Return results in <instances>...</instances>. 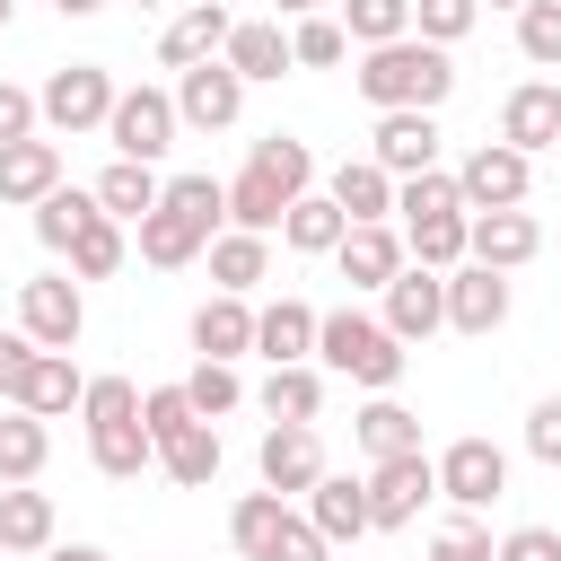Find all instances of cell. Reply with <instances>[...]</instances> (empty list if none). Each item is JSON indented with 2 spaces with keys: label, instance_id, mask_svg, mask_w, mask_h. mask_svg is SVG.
Listing matches in <instances>:
<instances>
[{
  "label": "cell",
  "instance_id": "cell-1",
  "mask_svg": "<svg viewBox=\"0 0 561 561\" xmlns=\"http://www.w3.org/2000/svg\"><path fill=\"white\" fill-rule=\"evenodd\" d=\"M351 88H359L377 114H394V105L438 114V105L456 96V61H447V44H430V35H394V44H368V53H359Z\"/></svg>",
  "mask_w": 561,
  "mask_h": 561
},
{
  "label": "cell",
  "instance_id": "cell-2",
  "mask_svg": "<svg viewBox=\"0 0 561 561\" xmlns=\"http://www.w3.org/2000/svg\"><path fill=\"white\" fill-rule=\"evenodd\" d=\"M79 421H88V465H96L105 482H140V473L158 465V438H149V421H140V386H131V377H88Z\"/></svg>",
  "mask_w": 561,
  "mask_h": 561
},
{
  "label": "cell",
  "instance_id": "cell-3",
  "mask_svg": "<svg viewBox=\"0 0 561 561\" xmlns=\"http://www.w3.org/2000/svg\"><path fill=\"white\" fill-rule=\"evenodd\" d=\"M316 359H324L333 377L368 386V394H394V386H403V368H412V342H394V324H386V316L333 307V316L316 324Z\"/></svg>",
  "mask_w": 561,
  "mask_h": 561
},
{
  "label": "cell",
  "instance_id": "cell-4",
  "mask_svg": "<svg viewBox=\"0 0 561 561\" xmlns=\"http://www.w3.org/2000/svg\"><path fill=\"white\" fill-rule=\"evenodd\" d=\"M114 70L105 61H61L44 88H35V105H44V131H61V140H79V131H105V114H114Z\"/></svg>",
  "mask_w": 561,
  "mask_h": 561
},
{
  "label": "cell",
  "instance_id": "cell-5",
  "mask_svg": "<svg viewBox=\"0 0 561 561\" xmlns=\"http://www.w3.org/2000/svg\"><path fill=\"white\" fill-rule=\"evenodd\" d=\"M175 131H184L175 88H123V96H114V114H105L114 158H140V167H158V158L175 149Z\"/></svg>",
  "mask_w": 561,
  "mask_h": 561
},
{
  "label": "cell",
  "instance_id": "cell-6",
  "mask_svg": "<svg viewBox=\"0 0 561 561\" xmlns=\"http://www.w3.org/2000/svg\"><path fill=\"white\" fill-rule=\"evenodd\" d=\"M18 333H35L44 351H79V333H88L79 272H35V280H18Z\"/></svg>",
  "mask_w": 561,
  "mask_h": 561
},
{
  "label": "cell",
  "instance_id": "cell-7",
  "mask_svg": "<svg viewBox=\"0 0 561 561\" xmlns=\"http://www.w3.org/2000/svg\"><path fill=\"white\" fill-rule=\"evenodd\" d=\"M421 500H438V456H430V447L368 465V526H377V535L412 526V517H421Z\"/></svg>",
  "mask_w": 561,
  "mask_h": 561
},
{
  "label": "cell",
  "instance_id": "cell-8",
  "mask_svg": "<svg viewBox=\"0 0 561 561\" xmlns=\"http://www.w3.org/2000/svg\"><path fill=\"white\" fill-rule=\"evenodd\" d=\"M456 184H465V210H517L526 184H535V158L508 149V140H473V158L456 167Z\"/></svg>",
  "mask_w": 561,
  "mask_h": 561
},
{
  "label": "cell",
  "instance_id": "cell-9",
  "mask_svg": "<svg viewBox=\"0 0 561 561\" xmlns=\"http://www.w3.org/2000/svg\"><path fill=\"white\" fill-rule=\"evenodd\" d=\"M254 473H263V491L307 500V491H316V473H324L316 421H272V430H263V447H254Z\"/></svg>",
  "mask_w": 561,
  "mask_h": 561
},
{
  "label": "cell",
  "instance_id": "cell-10",
  "mask_svg": "<svg viewBox=\"0 0 561 561\" xmlns=\"http://www.w3.org/2000/svg\"><path fill=\"white\" fill-rule=\"evenodd\" d=\"M175 114H184L193 131H228V123L245 114V79L228 70V53H210V61L175 70Z\"/></svg>",
  "mask_w": 561,
  "mask_h": 561
},
{
  "label": "cell",
  "instance_id": "cell-11",
  "mask_svg": "<svg viewBox=\"0 0 561 561\" xmlns=\"http://www.w3.org/2000/svg\"><path fill=\"white\" fill-rule=\"evenodd\" d=\"M368 158L403 184V175H430L438 167V114H421V105H394V114H377V131H368Z\"/></svg>",
  "mask_w": 561,
  "mask_h": 561
},
{
  "label": "cell",
  "instance_id": "cell-12",
  "mask_svg": "<svg viewBox=\"0 0 561 561\" xmlns=\"http://www.w3.org/2000/svg\"><path fill=\"white\" fill-rule=\"evenodd\" d=\"M386 324H394V342H430L438 324H447V272H430V263H403L386 289Z\"/></svg>",
  "mask_w": 561,
  "mask_h": 561
},
{
  "label": "cell",
  "instance_id": "cell-13",
  "mask_svg": "<svg viewBox=\"0 0 561 561\" xmlns=\"http://www.w3.org/2000/svg\"><path fill=\"white\" fill-rule=\"evenodd\" d=\"M508 491V456L491 447V438H456V447H438V500H456V508H491Z\"/></svg>",
  "mask_w": 561,
  "mask_h": 561
},
{
  "label": "cell",
  "instance_id": "cell-14",
  "mask_svg": "<svg viewBox=\"0 0 561 561\" xmlns=\"http://www.w3.org/2000/svg\"><path fill=\"white\" fill-rule=\"evenodd\" d=\"M447 324H456V333H473V342H482V333H500V324H508V272H491V263H473V254H465V263L447 272Z\"/></svg>",
  "mask_w": 561,
  "mask_h": 561
},
{
  "label": "cell",
  "instance_id": "cell-15",
  "mask_svg": "<svg viewBox=\"0 0 561 561\" xmlns=\"http://www.w3.org/2000/svg\"><path fill=\"white\" fill-rule=\"evenodd\" d=\"M465 254H473V263H491V272H517V263H535V254H543V228H535V210H526V202H517V210H473Z\"/></svg>",
  "mask_w": 561,
  "mask_h": 561
},
{
  "label": "cell",
  "instance_id": "cell-16",
  "mask_svg": "<svg viewBox=\"0 0 561 561\" xmlns=\"http://www.w3.org/2000/svg\"><path fill=\"white\" fill-rule=\"evenodd\" d=\"M333 263H342V280H351V289H386V280L412 263V245H403V228H394V219H359V228L333 245Z\"/></svg>",
  "mask_w": 561,
  "mask_h": 561
},
{
  "label": "cell",
  "instance_id": "cell-17",
  "mask_svg": "<svg viewBox=\"0 0 561 561\" xmlns=\"http://www.w3.org/2000/svg\"><path fill=\"white\" fill-rule=\"evenodd\" d=\"M500 140H508V149H526V158L561 149V88H552V79L508 88V96H500Z\"/></svg>",
  "mask_w": 561,
  "mask_h": 561
},
{
  "label": "cell",
  "instance_id": "cell-18",
  "mask_svg": "<svg viewBox=\"0 0 561 561\" xmlns=\"http://www.w3.org/2000/svg\"><path fill=\"white\" fill-rule=\"evenodd\" d=\"M307 517H316V535L324 543H359V535H377L368 526V473H316V491H307Z\"/></svg>",
  "mask_w": 561,
  "mask_h": 561
},
{
  "label": "cell",
  "instance_id": "cell-19",
  "mask_svg": "<svg viewBox=\"0 0 561 561\" xmlns=\"http://www.w3.org/2000/svg\"><path fill=\"white\" fill-rule=\"evenodd\" d=\"M228 35H237V18H228V0H193L167 35H158V61L167 70H193V61H210V53H228Z\"/></svg>",
  "mask_w": 561,
  "mask_h": 561
},
{
  "label": "cell",
  "instance_id": "cell-20",
  "mask_svg": "<svg viewBox=\"0 0 561 561\" xmlns=\"http://www.w3.org/2000/svg\"><path fill=\"white\" fill-rule=\"evenodd\" d=\"M210 237H219V228H202L193 210L158 202V210L140 219V263H158V272H184V263H202V254H210Z\"/></svg>",
  "mask_w": 561,
  "mask_h": 561
},
{
  "label": "cell",
  "instance_id": "cell-21",
  "mask_svg": "<svg viewBox=\"0 0 561 561\" xmlns=\"http://www.w3.org/2000/svg\"><path fill=\"white\" fill-rule=\"evenodd\" d=\"M53 184H61V149H53L44 131H35V140H9V149H0V202H9V210H35V202H44Z\"/></svg>",
  "mask_w": 561,
  "mask_h": 561
},
{
  "label": "cell",
  "instance_id": "cell-22",
  "mask_svg": "<svg viewBox=\"0 0 561 561\" xmlns=\"http://www.w3.org/2000/svg\"><path fill=\"white\" fill-rule=\"evenodd\" d=\"M228 70H237L245 88H263V79H289L298 61H289V35H280V18H237V35H228Z\"/></svg>",
  "mask_w": 561,
  "mask_h": 561
},
{
  "label": "cell",
  "instance_id": "cell-23",
  "mask_svg": "<svg viewBox=\"0 0 561 561\" xmlns=\"http://www.w3.org/2000/svg\"><path fill=\"white\" fill-rule=\"evenodd\" d=\"M193 351H202V359H245V351H254V307H245L237 289L202 298V307H193Z\"/></svg>",
  "mask_w": 561,
  "mask_h": 561
},
{
  "label": "cell",
  "instance_id": "cell-24",
  "mask_svg": "<svg viewBox=\"0 0 561 561\" xmlns=\"http://www.w3.org/2000/svg\"><path fill=\"white\" fill-rule=\"evenodd\" d=\"M316 307L307 298H272V307H254V351L280 368V359H316Z\"/></svg>",
  "mask_w": 561,
  "mask_h": 561
},
{
  "label": "cell",
  "instance_id": "cell-25",
  "mask_svg": "<svg viewBox=\"0 0 561 561\" xmlns=\"http://www.w3.org/2000/svg\"><path fill=\"white\" fill-rule=\"evenodd\" d=\"M289 184L280 175H263V167H245V175H228V228H254V237H280V219H289Z\"/></svg>",
  "mask_w": 561,
  "mask_h": 561
},
{
  "label": "cell",
  "instance_id": "cell-26",
  "mask_svg": "<svg viewBox=\"0 0 561 561\" xmlns=\"http://www.w3.org/2000/svg\"><path fill=\"white\" fill-rule=\"evenodd\" d=\"M0 552H53V491L0 482Z\"/></svg>",
  "mask_w": 561,
  "mask_h": 561
},
{
  "label": "cell",
  "instance_id": "cell-27",
  "mask_svg": "<svg viewBox=\"0 0 561 561\" xmlns=\"http://www.w3.org/2000/svg\"><path fill=\"white\" fill-rule=\"evenodd\" d=\"M96 202H105V219H123V228H140L158 202H167V184H158V167H140V158H114L105 175H96Z\"/></svg>",
  "mask_w": 561,
  "mask_h": 561
},
{
  "label": "cell",
  "instance_id": "cell-28",
  "mask_svg": "<svg viewBox=\"0 0 561 561\" xmlns=\"http://www.w3.org/2000/svg\"><path fill=\"white\" fill-rule=\"evenodd\" d=\"M342 237H351V210H342L333 193H298L289 219H280V245H289V254H333Z\"/></svg>",
  "mask_w": 561,
  "mask_h": 561
},
{
  "label": "cell",
  "instance_id": "cell-29",
  "mask_svg": "<svg viewBox=\"0 0 561 561\" xmlns=\"http://www.w3.org/2000/svg\"><path fill=\"white\" fill-rule=\"evenodd\" d=\"M254 403H263L272 421H316V412H324V368H316V359H280V368L254 386Z\"/></svg>",
  "mask_w": 561,
  "mask_h": 561
},
{
  "label": "cell",
  "instance_id": "cell-30",
  "mask_svg": "<svg viewBox=\"0 0 561 561\" xmlns=\"http://www.w3.org/2000/svg\"><path fill=\"white\" fill-rule=\"evenodd\" d=\"M351 438H359V456H368V465H386V456H412V447H421V412H403L394 394H377V403H359Z\"/></svg>",
  "mask_w": 561,
  "mask_h": 561
},
{
  "label": "cell",
  "instance_id": "cell-31",
  "mask_svg": "<svg viewBox=\"0 0 561 561\" xmlns=\"http://www.w3.org/2000/svg\"><path fill=\"white\" fill-rule=\"evenodd\" d=\"M324 193H333V202L351 210V228H359V219H394V175H386L377 158H342Z\"/></svg>",
  "mask_w": 561,
  "mask_h": 561
},
{
  "label": "cell",
  "instance_id": "cell-32",
  "mask_svg": "<svg viewBox=\"0 0 561 561\" xmlns=\"http://www.w3.org/2000/svg\"><path fill=\"white\" fill-rule=\"evenodd\" d=\"M210 280L219 289H254V280H272V237H254V228H219L210 237Z\"/></svg>",
  "mask_w": 561,
  "mask_h": 561
},
{
  "label": "cell",
  "instance_id": "cell-33",
  "mask_svg": "<svg viewBox=\"0 0 561 561\" xmlns=\"http://www.w3.org/2000/svg\"><path fill=\"white\" fill-rule=\"evenodd\" d=\"M44 456H53V430H44V412L9 403V412H0V482H35V473H44Z\"/></svg>",
  "mask_w": 561,
  "mask_h": 561
},
{
  "label": "cell",
  "instance_id": "cell-34",
  "mask_svg": "<svg viewBox=\"0 0 561 561\" xmlns=\"http://www.w3.org/2000/svg\"><path fill=\"white\" fill-rule=\"evenodd\" d=\"M96 210H105V202H96V184H88V193H79V184H53V193L35 202V245L70 254V237H79V228H88Z\"/></svg>",
  "mask_w": 561,
  "mask_h": 561
},
{
  "label": "cell",
  "instance_id": "cell-35",
  "mask_svg": "<svg viewBox=\"0 0 561 561\" xmlns=\"http://www.w3.org/2000/svg\"><path fill=\"white\" fill-rule=\"evenodd\" d=\"M465 228H473V210H430V219H403V245H412V263L456 272L465 263Z\"/></svg>",
  "mask_w": 561,
  "mask_h": 561
},
{
  "label": "cell",
  "instance_id": "cell-36",
  "mask_svg": "<svg viewBox=\"0 0 561 561\" xmlns=\"http://www.w3.org/2000/svg\"><path fill=\"white\" fill-rule=\"evenodd\" d=\"M158 465H167V482H184V491H210V482H219V430H210V421L175 430V438L158 447Z\"/></svg>",
  "mask_w": 561,
  "mask_h": 561
},
{
  "label": "cell",
  "instance_id": "cell-37",
  "mask_svg": "<svg viewBox=\"0 0 561 561\" xmlns=\"http://www.w3.org/2000/svg\"><path fill=\"white\" fill-rule=\"evenodd\" d=\"M280 526H289V500H280V491H245V500L228 508V543H237L245 561H263V552L280 543Z\"/></svg>",
  "mask_w": 561,
  "mask_h": 561
},
{
  "label": "cell",
  "instance_id": "cell-38",
  "mask_svg": "<svg viewBox=\"0 0 561 561\" xmlns=\"http://www.w3.org/2000/svg\"><path fill=\"white\" fill-rule=\"evenodd\" d=\"M79 394H88V377L70 368V351H44L18 403H26V412H44V421H61V412H79Z\"/></svg>",
  "mask_w": 561,
  "mask_h": 561
},
{
  "label": "cell",
  "instance_id": "cell-39",
  "mask_svg": "<svg viewBox=\"0 0 561 561\" xmlns=\"http://www.w3.org/2000/svg\"><path fill=\"white\" fill-rule=\"evenodd\" d=\"M123 254H131V237H123V219H105V210L70 237V272H79V280H114Z\"/></svg>",
  "mask_w": 561,
  "mask_h": 561
},
{
  "label": "cell",
  "instance_id": "cell-40",
  "mask_svg": "<svg viewBox=\"0 0 561 561\" xmlns=\"http://www.w3.org/2000/svg\"><path fill=\"white\" fill-rule=\"evenodd\" d=\"M342 18V35L368 53V44H394V35H412V0H342L333 9Z\"/></svg>",
  "mask_w": 561,
  "mask_h": 561
},
{
  "label": "cell",
  "instance_id": "cell-41",
  "mask_svg": "<svg viewBox=\"0 0 561 561\" xmlns=\"http://www.w3.org/2000/svg\"><path fill=\"white\" fill-rule=\"evenodd\" d=\"M289 61L298 70H333V61H351V35H342V18H289Z\"/></svg>",
  "mask_w": 561,
  "mask_h": 561
},
{
  "label": "cell",
  "instance_id": "cell-42",
  "mask_svg": "<svg viewBox=\"0 0 561 561\" xmlns=\"http://www.w3.org/2000/svg\"><path fill=\"white\" fill-rule=\"evenodd\" d=\"M245 167H263V175H280V184H289V193H316V149H307V140H298V131H263V140H254V158H245Z\"/></svg>",
  "mask_w": 561,
  "mask_h": 561
},
{
  "label": "cell",
  "instance_id": "cell-43",
  "mask_svg": "<svg viewBox=\"0 0 561 561\" xmlns=\"http://www.w3.org/2000/svg\"><path fill=\"white\" fill-rule=\"evenodd\" d=\"M430 210H465V184H456L447 167H430V175H403V184H394V219H430Z\"/></svg>",
  "mask_w": 561,
  "mask_h": 561
},
{
  "label": "cell",
  "instance_id": "cell-44",
  "mask_svg": "<svg viewBox=\"0 0 561 561\" xmlns=\"http://www.w3.org/2000/svg\"><path fill=\"white\" fill-rule=\"evenodd\" d=\"M184 394H193V412H202V421H219V412H237V403H245V377H237V359H202V368L184 377Z\"/></svg>",
  "mask_w": 561,
  "mask_h": 561
},
{
  "label": "cell",
  "instance_id": "cell-45",
  "mask_svg": "<svg viewBox=\"0 0 561 561\" xmlns=\"http://www.w3.org/2000/svg\"><path fill=\"white\" fill-rule=\"evenodd\" d=\"M517 53L535 70H561V0H526L517 9Z\"/></svg>",
  "mask_w": 561,
  "mask_h": 561
},
{
  "label": "cell",
  "instance_id": "cell-46",
  "mask_svg": "<svg viewBox=\"0 0 561 561\" xmlns=\"http://www.w3.org/2000/svg\"><path fill=\"white\" fill-rule=\"evenodd\" d=\"M430 561H500V543L482 535V517H473V508H456V517L430 535Z\"/></svg>",
  "mask_w": 561,
  "mask_h": 561
},
{
  "label": "cell",
  "instance_id": "cell-47",
  "mask_svg": "<svg viewBox=\"0 0 561 561\" xmlns=\"http://www.w3.org/2000/svg\"><path fill=\"white\" fill-rule=\"evenodd\" d=\"M473 18H482V0H412V35H430V44H465Z\"/></svg>",
  "mask_w": 561,
  "mask_h": 561
},
{
  "label": "cell",
  "instance_id": "cell-48",
  "mask_svg": "<svg viewBox=\"0 0 561 561\" xmlns=\"http://www.w3.org/2000/svg\"><path fill=\"white\" fill-rule=\"evenodd\" d=\"M167 202L193 210L202 228H228V184H219V175H167Z\"/></svg>",
  "mask_w": 561,
  "mask_h": 561
},
{
  "label": "cell",
  "instance_id": "cell-49",
  "mask_svg": "<svg viewBox=\"0 0 561 561\" xmlns=\"http://www.w3.org/2000/svg\"><path fill=\"white\" fill-rule=\"evenodd\" d=\"M140 421H149V438L167 447V438H175V430H193L202 412H193V394H184V386H149V394H140Z\"/></svg>",
  "mask_w": 561,
  "mask_h": 561
},
{
  "label": "cell",
  "instance_id": "cell-50",
  "mask_svg": "<svg viewBox=\"0 0 561 561\" xmlns=\"http://www.w3.org/2000/svg\"><path fill=\"white\" fill-rule=\"evenodd\" d=\"M35 359H44V342H35V333H0V403H18V394H26Z\"/></svg>",
  "mask_w": 561,
  "mask_h": 561
},
{
  "label": "cell",
  "instance_id": "cell-51",
  "mask_svg": "<svg viewBox=\"0 0 561 561\" xmlns=\"http://www.w3.org/2000/svg\"><path fill=\"white\" fill-rule=\"evenodd\" d=\"M35 131H44V105H35V88L0 79V149H9V140H35Z\"/></svg>",
  "mask_w": 561,
  "mask_h": 561
},
{
  "label": "cell",
  "instance_id": "cell-52",
  "mask_svg": "<svg viewBox=\"0 0 561 561\" xmlns=\"http://www.w3.org/2000/svg\"><path fill=\"white\" fill-rule=\"evenodd\" d=\"M263 561H333V543L316 535V517H298V508H289V526H280V543H272Z\"/></svg>",
  "mask_w": 561,
  "mask_h": 561
},
{
  "label": "cell",
  "instance_id": "cell-53",
  "mask_svg": "<svg viewBox=\"0 0 561 561\" xmlns=\"http://www.w3.org/2000/svg\"><path fill=\"white\" fill-rule=\"evenodd\" d=\"M526 456H535V465H561V394H543V403L526 412Z\"/></svg>",
  "mask_w": 561,
  "mask_h": 561
},
{
  "label": "cell",
  "instance_id": "cell-54",
  "mask_svg": "<svg viewBox=\"0 0 561 561\" xmlns=\"http://www.w3.org/2000/svg\"><path fill=\"white\" fill-rule=\"evenodd\" d=\"M500 561H561V535L552 526H508L500 535Z\"/></svg>",
  "mask_w": 561,
  "mask_h": 561
},
{
  "label": "cell",
  "instance_id": "cell-55",
  "mask_svg": "<svg viewBox=\"0 0 561 561\" xmlns=\"http://www.w3.org/2000/svg\"><path fill=\"white\" fill-rule=\"evenodd\" d=\"M44 561H114V552H96V543H53Z\"/></svg>",
  "mask_w": 561,
  "mask_h": 561
},
{
  "label": "cell",
  "instance_id": "cell-56",
  "mask_svg": "<svg viewBox=\"0 0 561 561\" xmlns=\"http://www.w3.org/2000/svg\"><path fill=\"white\" fill-rule=\"evenodd\" d=\"M53 9H61V18H96L105 0H53Z\"/></svg>",
  "mask_w": 561,
  "mask_h": 561
},
{
  "label": "cell",
  "instance_id": "cell-57",
  "mask_svg": "<svg viewBox=\"0 0 561 561\" xmlns=\"http://www.w3.org/2000/svg\"><path fill=\"white\" fill-rule=\"evenodd\" d=\"M272 9H280V18H316L324 0H272Z\"/></svg>",
  "mask_w": 561,
  "mask_h": 561
},
{
  "label": "cell",
  "instance_id": "cell-58",
  "mask_svg": "<svg viewBox=\"0 0 561 561\" xmlns=\"http://www.w3.org/2000/svg\"><path fill=\"white\" fill-rule=\"evenodd\" d=\"M482 9H508V18H517V9H526V0H482Z\"/></svg>",
  "mask_w": 561,
  "mask_h": 561
},
{
  "label": "cell",
  "instance_id": "cell-59",
  "mask_svg": "<svg viewBox=\"0 0 561 561\" xmlns=\"http://www.w3.org/2000/svg\"><path fill=\"white\" fill-rule=\"evenodd\" d=\"M0 26H9V0H0Z\"/></svg>",
  "mask_w": 561,
  "mask_h": 561
},
{
  "label": "cell",
  "instance_id": "cell-60",
  "mask_svg": "<svg viewBox=\"0 0 561 561\" xmlns=\"http://www.w3.org/2000/svg\"><path fill=\"white\" fill-rule=\"evenodd\" d=\"M140 9H158V0H140Z\"/></svg>",
  "mask_w": 561,
  "mask_h": 561
}]
</instances>
